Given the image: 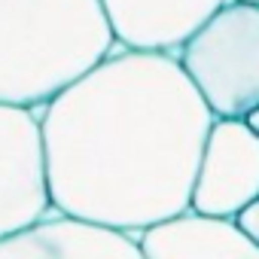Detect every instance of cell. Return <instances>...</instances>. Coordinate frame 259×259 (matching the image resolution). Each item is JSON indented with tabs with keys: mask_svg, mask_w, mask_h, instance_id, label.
<instances>
[{
	"mask_svg": "<svg viewBox=\"0 0 259 259\" xmlns=\"http://www.w3.org/2000/svg\"><path fill=\"white\" fill-rule=\"evenodd\" d=\"M244 122L250 125V132H253V135L259 138V107H256V110H250V113L244 116Z\"/></svg>",
	"mask_w": 259,
	"mask_h": 259,
	"instance_id": "obj_10",
	"label": "cell"
},
{
	"mask_svg": "<svg viewBox=\"0 0 259 259\" xmlns=\"http://www.w3.org/2000/svg\"><path fill=\"white\" fill-rule=\"evenodd\" d=\"M238 4H256L259 7V0H238Z\"/></svg>",
	"mask_w": 259,
	"mask_h": 259,
	"instance_id": "obj_11",
	"label": "cell"
},
{
	"mask_svg": "<svg viewBox=\"0 0 259 259\" xmlns=\"http://www.w3.org/2000/svg\"><path fill=\"white\" fill-rule=\"evenodd\" d=\"M138 244L144 259H259V244H253L235 220L195 210L141 232Z\"/></svg>",
	"mask_w": 259,
	"mask_h": 259,
	"instance_id": "obj_8",
	"label": "cell"
},
{
	"mask_svg": "<svg viewBox=\"0 0 259 259\" xmlns=\"http://www.w3.org/2000/svg\"><path fill=\"white\" fill-rule=\"evenodd\" d=\"M213 122L177 55L110 52L43 104L55 213L132 238L186 213Z\"/></svg>",
	"mask_w": 259,
	"mask_h": 259,
	"instance_id": "obj_1",
	"label": "cell"
},
{
	"mask_svg": "<svg viewBox=\"0 0 259 259\" xmlns=\"http://www.w3.org/2000/svg\"><path fill=\"white\" fill-rule=\"evenodd\" d=\"M113 40L135 52H171L207 25L226 0H98Z\"/></svg>",
	"mask_w": 259,
	"mask_h": 259,
	"instance_id": "obj_6",
	"label": "cell"
},
{
	"mask_svg": "<svg viewBox=\"0 0 259 259\" xmlns=\"http://www.w3.org/2000/svg\"><path fill=\"white\" fill-rule=\"evenodd\" d=\"M0 259H144V253L132 235L55 213L31 232L4 241Z\"/></svg>",
	"mask_w": 259,
	"mask_h": 259,
	"instance_id": "obj_7",
	"label": "cell"
},
{
	"mask_svg": "<svg viewBox=\"0 0 259 259\" xmlns=\"http://www.w3.org/2000/svg\"><path fill=\"white\" fill-rule=\"evenodd\" d=\"M177 58L217 119H244L259 107V7L226 0Z\"/></svg>",
	"mask_w": 259,
	"mask_h": 259,
	"instance_id": "obj_3",
	"label": "cell"
},
{
	"mask_svg": "<svg viewBox=\"0 0 259 259\" xmlns=\"http://www.w3.org/2000/svg\"><path fill=\"white\" fill-rule=\"evenodd\" d=\"M113 46L98 0H0V104H49Z\"/></svg>",
	"mask_w": 259,
	"mask_h": 259,
	"instance_id": "obj_2",
	"label": "cell"
},
{
	"mask_svg": "<svg viewBox=\"0 0 259 259\" xmlns=\"http://www.w3.org/2000/svg\"><path fill=\"white\" fill-rule=\"evenodd\" d=\"M55 213L46 177L43 128L31 107L0 104V244Z\"/></svg>",
	"mask_w": 259,
	"mask_h": 259,
	"instance_id": "obj_4",
	"label": "cell"
},
{
	"mask_svg": "<svg viewBox=\"0 0 259 259\" xmlns=\"http://www.w3.org/2000/svg\"><path fill=\"white\" fill-rule=\"evenodd\" d=\"M235 223H238V229H241L253 244H259V198L250 201V204L235 217Z\"/></svg>",
	"mask_w": 259,
	"mask_h": 259,
	"instance_id": "obj_9",
	"label": "cell"
},
{
	"mask_svg": "<svg viewBox=\"0 0 259 259\" xmlns=\"http://www.w3.org/2000/svg\"><path fill=\"white\" fill-rule=\"evenodd\" d=\"M259 198V138L244 119H217L201 153L192 207L204 217L235 220Z\"/></svg>",
	"mask_w": 259,
	"mask_h": 259,
	"instance_id": "obj_5",
	"label": "cell"
}]
</instances>
